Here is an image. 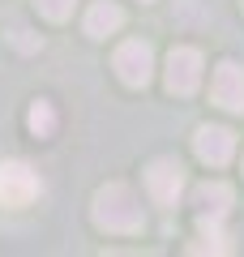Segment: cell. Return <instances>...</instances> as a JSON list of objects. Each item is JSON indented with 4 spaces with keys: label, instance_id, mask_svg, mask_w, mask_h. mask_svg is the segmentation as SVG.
<instances>
[{
    "label": "cell",
    "instance_id": "cell-1",
    "mask_svg": "<svg viewBox=\"0 0 244 257\" xmlns=\"http://www.w3.org/2000/svg\"><path fill=\"white\" fill-rule=\"evenodd\" d=\"M90 219L99 231H111V236H137L146 227V210H142V197H137L129 184H103L94 193V206H90Z\"/></svg>",
    "mask_w": 244,
    "mask_h": 257
},
{
    "label": "cell",
    "instance_id": "cell-2",
    "mask_svg": "<svg viewBox=\"0 0 244 257\" xmlns=\"http://www.w3.org/2000/svg\"><path fill=\"white\" fill-rule=\"evenodd\" d=\"M43 193V184H39V176L30 172L26 163H18V159H9V163H0V206H9V210H22V206H30Z\"/></svg>",
    "mask_w": 244,
    "mask_h": 257
},
{
    "label": "cell",
    "instance_id": "cell-3",
    "mask_svg": "<svg viewBox=\"0 0 244 257\" xmlns=\"http://www.w3.org/2000/svg\"><path fill=\"white\" fill-rule=\"evenodd\" d=\"M201 69H206V60H201V52H197V47H172L163 82H167V90H172V94L189 99V94L201 86Z\"/></svg>",
    "mask_w": 244,
    "mask_h": 257
},
{
    "label": "cell",
    "instance_id": "cell-4",
    "mask_svg": "<svg viewBox=\"0 0 244 257\" xmlns=\"http://www.w3.org/2000/svg\"><path fill=\"white\" fill-rule=\"evenodd\" d=\"M116 73H120V82H125V86L142 90V86L154 77V52H150V43H142V39L120 43L116 47Z\"/></svg>",
    "mask_w": 244,
    "mask_h": 257
},
{
    "label": "cell",
    "instance_id": "cell-5",
    "mask_svg": "<svg viewBox=\"0 0 244 257\" xmlns=\"http://www.w3.org/2000/svg\"><path fill=\"white\" fill-rule=\"evenodd\" d=\"M146 189H150V197L159 206H176L184 193V167L176 159H154L146 167Z\"/></svg>",
    "mask_w": 244,
    "mask_h": 257
},
{
    "label": "cell",
    "instance_id": "cell-6",
    "mask_svg": "<svg viewBox=\"0 0 244 257\" xmlns=\"http://www.w3.org/2000/svg\"><path fill=\"white\" fill-rule=\"evenodd\" d=\"M231 202H235V193L223 180H206V184L193 189V214H197V223H223Z\"/></svg>",
    "mask_w": 244,
    "mask_h": 257
},
{
    "label": "cell",
    "instance_id": "cell-7",
    "mask_svg": "<svg viewBox=\"0 0 244 257\" xmlns=\"http://www.w3.org/2000/svg\"><path fill=\"white\" fill-rule=\"evenodd\" d=\"M193 150H197L201 163L223 167V163H231V155H235V133L231 128H218V124H206V128H197Z\"/></svg>",
    "mask_w": 244,
    "mask_h": 257
},
{
    "label": "cell",
    "instance_id": "cell-8",
    "mask_svg": "<svg viewBox=\"0 0 244 257\" xmlns=\"http://www.w3.org/2000/svg\"><path fill=\"white\" fill-rule=\"evenodd\" d=\"M210 94H214L218 107L227 111H244V69L235 60H223L214 69V86H210Z\"/></svg>",
    "mask_w": 244,
    "mask_h": 257
},
{
    "label": "cell",
    "instance_id": "cell-9",
    "mask_svg": "<svg viewBox=\"0 0 244 257\" xmlns=\"http://www.w3.org/2000/svg\"><path fill=\"white\" fill-rule=\"evenodd\" d=\"M120 26H125V9L111 5V0H99V5L86 13V35L90 39H107V35H116Z\"/></svg>",
    "mask_w": 244,
    "mask_h": 257
},
{
    "label": "cell",
    "instance_id": "cell-10",
    "mask_svg": "<svg viewBox=\"0 0 244 257\" xmlns=\"http://www.w3.org/2000/svg\"><path fill=\"white\" fill-rule=\"evenodd\" d=\"M26 124H30L35 138H52V133H56V111H52V103H47V99H35V103H30Z\"/></svg>",
    "mask_w": 244,
    "mask_h": 257
},
{
    "label": "cell",
    "instance_id": "cell-11",
    "mask_svg": "<svg viewBox=\"0 0 244 257\" xmlns=\"http://www.w3.org/2000/svg\"><path fill=\"white\" fill-rule=\"evenodd\" d=\"M189 253H231V240L218 231V223H201V244H193Z\"/></svg>",
    "mask_w": 244,
    "mask_h": 257
},
{
    "label": "cell",
    "instance_id": "cell-12",
    "mask_svg": "<svg viewBox=\"0 0 244 257\" xmlns=\"http://www.w3.org/2000/svg\"><path fill=\"white\" fill-rule=\"evenodd\" d=\"M73 5H77V0H35V9L43 13L47 22H64V18H73Z\"/></svg>",
    "mask_w": 244,
    "mask_h": 257
},
{
    "label": "cell",
    "instance_id": "cell-13",
    "mask_svg": "<svg viewBox=\"0 0 244 257\" xmlns=\"http://www.w3.org/2000/svg\"><path fill=\"white\" fill-rule=\"evenodd\" d=\"M240 5H244V0H240Z\"/></svg>",
    "mask_w": 244,
    "mask_h": 257
}]
</instances>
